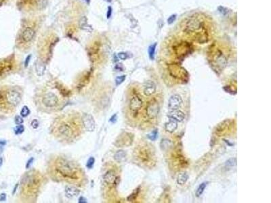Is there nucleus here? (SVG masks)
I'll return each mask as SVG.
<instances>
[{
    "instance_id": "obj_1",
    "label": "nucleus",
    "mask_w": 271,
    "mask_h": 203,
    "mask_svg": "<svg viewBox=\"0 0 271 203\" xmlns=\"http://www.w3.org/2000/svg\"><path fill=\"white\" fill-rule=\"evenodd\" d=\"M81 116L71 111L57 117L52 124L51 132L57 140L67 143L73 142L83 133Z\"/></svg>"
},
{
    "instance_id": "obj_2",
    "label": "nucleus",
    "mask_w": 271,
    "mask_h": 203,
    "mask_svg": "<svg viewBox=\"0 0 271 203\" xmlns=\"http://www.w3.org/2000/svg\"><path fill=\"white\" fill-rule=\"evenodd\" d=\"M49 173L53 179L75 186H81L85 179L81 166L73 161L63 157L54 158L49 164Z\"/></svg>"
},
{
    "instance_id": "obj_3",
    "label": "nucleus",
    "mask_w": 271,
    "mask_h": 203,
    "mask_svg": "<svg viewBox=\"0 0 271 203\" xmlns=\"http://www.w3.org/2000/svg\"><path fill=\"white\" fill-rule=\"evenodd\" d=\"M183 33L199 43L208 42L211 37V23L205 16L196 13L184 19L181 23Z\"/></svg>"
},
{
    "instance_id": "obj_4",
    "label": "nucleus",
    "mask_w": 271,
    "mask_h": 203,
    "mask_svg": "<svg viewBox=\"0 0 271 203\" xmlns=\"http://www.w3.org/2000/svg\"><path fill=\"white\" fill-rule=\"evenodd\" d=\"M43 175L35 169L24 173L20 182V194L25 199H33L39 193L43 184Z\"/></svg>"
},
{
    "instance_id": "obj_5",
    "label": "nucleus",
    "mask_w": 271,
    "mask_h": 203,
    "mask_svg": "<svg viewBox=\"0 0 271 203\" xmlns=\"http://www.w3.org/2000/svg\"><path fill=\"white\" fill-rule=\"evenodd\" d=\"M22 96L17 89L10 87L0 88V110L12 112L19 106Z\"/></svg>"
},
{
    "instance_id": "obj_6",
    "label": "nucleus",
    "mask_w": 271,
    "mask_h": 203,
    "mask_svg": "<svg viewBox=\"0 0 271 203\" xmlns=\"http://www.w3.org/2000/svg\"><path fill=\"white\" fill-rule=\"evenodd\" d=\"M210 52L209 56L210 57L211 64L216 70L222 71L226 67L228 63V58L225 54L222 45L218 43H214L209 48Z\"/></svg>"
},
{
    "instance_id": "obj_7",
    "label": "nucleus",
    "mask_w": 271,
    "mask_h": 203,
    "mask_svg": "<svg viewBox=\"0 0 271 203\" xmlns=\"http://www.w3.org/2000/svg\"><path fill=\"white\" fill-rule=\"evenodd\" d=\"M135 157L140 162L144 165H151L154 162L155 154L152 148L147 144H140L134 151Z\"/></svg>"
},
{
    "instance_id": "obj_8",
    "label": "nucleus",
    "mask_w": 271,
    "mask_h": 203,
    "mask_svg": "<svg viewBox=\"0 0 271 203\" xmlns=\"http://www.w3.org/2000/svg\"><path fill=\"white\" fill-rule=\"evenodd\" d=\"M40 103L47 109H56L61 104V100L59 96L55 92L43 91L40 95Z\"/></svg>"
},
{
    "instance_id": "obj_9",
    "label": "nucleus",
    "mask_w": 271,
    "mask_h": 203,
    "mask_svg": "<svg viewBox=\"0 0 271 203\" xmlns=\"http://www.w3.org/2000/svg\"><path fill=\"white\" fill-rule=\"evenodd\" d=\"M143 106V101L142 98L137 94H133L129 100V108L133 117L136 116Z\"/></svg>"
},
{
    "instance_id": "obj_10",
    "label": "nucleus",
    "mask_w": 271,
    "mask_h": 203,
    "mask_svg": "<svg viewBox=\"0 0 271 203\" xmlns=\"http://www.w3.org/2000/svg\"><path fill=\"white\" fill-rule=\"evenodd\" d=\"M160 112V105L158 102L153 99L148 103L146 107V114L149 119H153L157 117Z\"/></svg>"
},
{
    "instance_id": "obj_11",
    "label": "nucleus",
    "mask_w": 271,
    "mask_h": 203,
    "mask_svg": "<svg viewBox=\"0 0 271 203\" xmlns=\"http://www.w3.org/2000/svg\"><path fill=\"white\" fill-rule=\"evenodd\" d=\"M83 127L88 132H93L96 128V122L92 114L84 113L81 116Z\"/></svg>"
},
{
    "instance_id": "obj_12",
    "label": "nucleus",
    "mask_w": 271,
    "mask_h": 203,
    "mask_svg": "<svg viewBox=\"0 0 271 203\" xmlns=\"http://www.w3.org/2000/svg\"><path fill=\"white\" fill-rule=\"evenodd\" d=\"M14 60L11 58L0 60V77L8 75L13 70Z\"/></svg>"
},
{
    "instance_id": "obj_13",
    "label": "nucleus",
    "mask_w": 271,
    "mask_h": 203,
    "mask_svg": "<svg viewBox=\"0 0 271 203\" xmlns=\"http://www.w3.org/2000/svg\"><path fill=\"white\" fill-rule=\"evenodd\" d=\"M182 99L178 94H173L169 97L168 101V108L172 110H178L182 104Z\"/></svg>"
},
{
    "instance_id": "obj_14",
    "label": "nucleus",
    "mask_w": 271,
    "mask_h": 203,
    "mask_svg": "<svg viewBox=\"0 0 271 203\" xmlns=\"http://www.w3.org/2000/svg\"><path fill=\"white\" fill-rule=\"evenodd\" d=\"M104 182L108 186H114L117 184V176L113 170H108L103 176Z\"/></svg>"
},
{
    "instance_id": "obj_15",
    "label": "nucleus",
    "mask_w": 271,
    "mask_h": 203,
    "mask_svg": "<svg viewBox=\"0 0 271 203\" xmlns=\"http://www.w3.org/2000/svg\"><path fill=\"white\" fill-rule=\"evenodd\" d=\"M35 35V31L32 27L24 28L20 34V39L24 43H28L33 40Z\"/></svg>"
},
{
    "instance_id": "obj_16",
    "label": "nucleus",
    "mask_w": 271,
    "mask_h": 203,
    "mask_svg": "<svg viewBox=\"0 0 271 203\" xmlns=\"http://www.w3.org/2000/svg\"><path fill=\"white\" fill-rule=\"evenodd\" d=\"M100 43L96 41L93 45L90 46V48L88 49V54L92 61L96 62L100 57V54H98L100 53Z\"/></svg>"
},
{
    "instance_id": "obj_17",
    "label": "nucleus",
    "mask_w": 271,
    "mask_h": 203,
    "mask_svg": "<svg viewBox=\"0 0 271 203\" xmlns=\"http://www.w3.org/2000/svg\"><path fill=\"white\" fill-rule=\"evenodd\" d=\"M168 117L169 119H173L177 122H182L184 121L185 118V114L181 110H173L171 112H169L168 114Z\"/></svg>"
},
{
    "instance_id": "obj_18",
    "label": "nucleus",
    "mask_w": 271,
    "mask_h": 203,
    "mask_svg": "<svg viewBox=\"0 0 271 203\" xmlns=\"http://www.w3.org/2000/svg\"><path fill=\"white\" fill-rule=\"evenodd\" d=\"M156 92V85L153 81H148L144 88V93L146 96H151Z\"/></svg>"
},
{
    "instance_id": "obj_19",
    "label": "nucleus",
    "mask_w": 271,
    "mask_h": 203,
    "mask_svg": "<svg viewBox=\"0 0 271 203\" xmlns=\"http://www.w3.org/2000/svg\"><path fill=\"white\" fill-rule=\"evenodd\" d=\"M64 192L66 197L69 198L77 197L79 193H80V191H79L77 188H76L74 186H71V185L65 187Z\"/></svg>"
},
{
    "instance_id": "obj_20",
    "label": "nucleus",
    "mask_w": 271,
    "mask_h": 203,
    "mask_svg": "<svg viewBox=\"0 0 271 203\" xmlns=\"http://www.w3.org/2000/svg\"><path fill=\"white\" fill-rule=\"evenodd\" d=\"M230 122L231 121L229 120V119H226V120L223 121L222 122L219 123L218 126L216 127V133L218 134H221L224 132H225L226 130L230 127Z\"/></svg>"
},
{
    "instance_id": "obj_21",
    "label": "nucleus",
    "mask_w": 271,
    "mask_h": 203,
    "mask_svg": "<svg viewBox=\"0 0 271 203\" xmlns=\"http://www.w3.org/2000/svg\"><path fill=\"white\" fill-rule=\"evenodd\" d=\"M46 70L45 63L42 59H37L35 62V71L38 76H42Z\"/></svg>"
},
{
    "instance_id": "obj_22",
    "label": "nucleus",
    "mask_w": 271,
    "mask_h": 203,
    "mask_svg": "<svg viewBox=\"0 0 271 203\" xmlns=\"http://www.w3.org/2000/svg\"><path fill=\"white\" fill-rule=\"evenodd\" d=\"M20 2L23 6H35L41 8L42 5L46 3V0H20Z\"/></svg>"
},
{
    "instance_id": "obj_23",
    "label": "nucleus",
    "mask_w": 271,
    "mask_h": 203,
    "mask_svg": "<svg viewBox=\"0 0 271 203\" xmlns=\"http://www.w3.org/2000/svg\"><path fill=\"white\" fill-rule=\"evenodd\" d=\"M178 122L173 120V119H170V120L165 123V129L168 133H173L178 128Z\"/></svg>"
},
{
    "instance_id": "obj_24",
    "label": "nucleus",
    "mask_w": 271,
    "mask_h": 203,
    "mask_svg": "<svg viewBox=\"0 0 271 203\" xmlns=\"http://www.w3.org/2000/svg\"><path fill=\"white\" fill-rule=\"evenodd\" d=\"M79 27H80L81 29L84 30L85 31L91 32L92 31V27L88 24V19H87V18L85 16L82 17L80 21H79Z\"/></svg>"
},
{
    "instance_id": "obj_25",
    "label": "nucleus",
    "mask_w": 271,
    "mask_h": 203,
    "mask_svg": "<svg viewBox=\"0 0 271 203\" xmlns=\"http://www.w3.org/2000/svg\"><path fill=\"white\" fill-rule=\"evenodd\" d=\"M188 179H189L188 173L186 172H182L179 173L178 177H177V183L180 186H182L186 183Z\"/></svg>"
},
{
    "instance_id": "obj_26",
    "label": "nucleus",
    "mask_w": 271,
    "mask_h": 203,
    "mask_svg": "<svg viewBox=\"0 0 271 203\" xmlns=\"http://www.w3.org/2000/svg\"><path fill=\"white\" fill-rule=\"evenodd\" d=\"M126 158V153L124 150H119L114 155V159L118 162H121Z\"/></svg>"
},
{
    "instance_id": "obj_27",
    "label": "nucleus",
    "mask_w": 271,
    "mask_h": 203,
    "mask_svg": "<svg viewBox=\"0 0 271 203\" xmlns=\"http://www.w3.org/2000/svg\"><path fill=\"white\" fill-rule=\"evenodd\" d=\"M208 184V182H203L199 185V186L198 187L197 190L196 191V195H197V197H201L202 194L203 193V192L205 189V188L207 187Z\"/></svg>"
},
{
    "instance_id": "obj_28",
    "label": "nucleus",
    "mask_w": 271,
    "mask_h": 203,
    "mask_svg": "<svg viewBox=\"0 0 271 203\" xmlns=\"http://www.w3.org/2000/svg\"><path fill=\"white\" fill-rule=\"evenodd\" d=\"M157 47V43H155L153 45H151L149 48V56L151 60H153L155 58V49Z\"/></svg>"
},
{
    "instance_id": "obj_29",
    "label": "nucleus",
    "mask_w": 271,
    "mask_h": 203,
    "mask_svg": "<svg viewBox=\"0 0 271 203\" xmlns=\"http://www.w3.org/2000/svg\"><path fill=\"white\" fill-rule=\"evenodd\" d=\"M157 137H158V130L157 129H155L154 131H153L151 133H149L147 135L148 138H149L151 141L156 140Z\"/></svg>"
},
{
    "instance_id": "obj_30",
    "label": "nucleus",
    "mask_w": 271,
    "mask_h": 203,
    "mask_svg": "<svg viewBox=\"0 0 271 203\" xmlns=\"http://www.w3.org/2000/svg\"><path fill=\"white\" fill-rule=\"evenodd\" d=\"M237 165V159L235 158H231L230 159L228 160L226 163L225 165L226 167H233V166H235Z\"/></svg>"
},
{
    "instance_id": "obj_31",
    "label": "nucleus",
    "mask_w": 271,
    "mask_h": 203,
    "mask_svg": "<svg viewBox=\"0 0 271 203\" xmlns=\"http://www.w3.org/2000/svg\"><path fill=\"white\" fill-rule=\"evenodd\" d=\"M30 112H31V111H30V110H29V108H28V106H24L23 107V108H22V110H21L20 114H21L22 117H27V116L29 115Z\"/></svg>"
},
{
    "instance_id": "obj_32",
    "label": "nucleus",
    "mask_w": 271,
    "mask_h": 203,
    "mask_svg": "<svg viewBox=\"0 0 271 203\" xmlns=\"http://www.w3.org/2000/svg\"><path fill=\"white\" fill-rule=\"evenodd\" d=\"M24 131V126L22 125H19L14 128V133H15L16 135H19V134L23 133Z\"/></svg>"
},
{
    "instance_id": "obj_33",
    "label": "nucleus",
    "mask_w": 271,
    "mask_h": 203,
    "mask_svg": "<svg viewBox=\"0 0 271 203\" xmlns=\"http://www.w3.org/2000/svg\"><path fill=\"white\" fill-rule=\"evenodd\" d=\"M139 191H140V190H139V188H137V189L133 192V193H132L131 195L129 196V197L128 198V201H133L136 199V197L137 196H138V193H139Z\"/></svg>"
},
{
    "instance_id": "obj_34",
    "label": "nucleus",
    "mask_w": 271,
    "mask_h": 203,
    "mask_svg": "<svg viewBox=\"0 0 271 203\" xmlns=\"http://www.w3.org/2000/svg\"><path fill=\"white\" fill-rule=\"evenodd\" d=\"M125 78H126L125 75L119 76V77H117L116 79H115V84H116V85H121V83L125 81Z\"/></svg>"
},
{
    "instance_id": "obj_35",
    "label": "nucleus",
    "mask_w": 271,
    "mask_h": 203,
    "mask_svg": "<svg viewBox=\"0 0 271 203\" xmlns=\"http://www.w3.org/2000/svg\"><path fill=\"white\" fill-rule=\"evenodd\" d=\"M94 162H95V158L92 157H90L88 159V162H87V167L89 169L92 168V166H94Z\"/></svg>"
},
{
    "instance_id": "obj_36",
    "label": "nucleus",
    "mask_w": 271,
    "mask_h": 203,
    "mask_svg": "<svg viewBox=\"0 0 271 203\" xmlns=\"http://www.w3.org/2000/svg\"><path fill=\"white\" fill-rule=\"evenodd\" d=\"M39 121L37 120V119H33V120L32 121V122H31V126H32V127L33 128V129H37L38 127H39Z\"/></svg>"
},
{
    "instance_id": "obj_37",
    "label": "nucleus",
    "mask_w": 271,
    "mask_h": 203,
    "mask_svg": "<svg viewBox=\"0 0 271 203\" xmlns=\"http://www.w3.org/2000/svg\"><path fill=\"white\" fill-rule=\"evenodd\" d=\"M118 56H119V58H120V59L122 60H126V59L128 58V55H127V54L125 53V52H120V53H119Z\"/></svg>"
},
{
    "instance_id": "obj_38",
    "label": "nucleus",
    "mask_w": 271,
    "mask_h": 203,
    "mask_svg": "<svg viewBox=\"0 0 271 203\" xmlns=\"http://www.w3.org/2000/svg\"><path fill=\"white\" fill-rule=\"evenodd\" d=\"M15 123L16 125H22L23 123V119H22L20 116H16L15 117Z\"/></svg>"
},
{
    "instance_id": "obj_39",
    "label": "nucleus",
    "mask_w": 271,
    "mask_h": 203,
    "mask_svg": "<svg viewBox=\"0 0 271 203\" xmlns=\"http://www.w3.org/2000/svg\"><path fill=\"white\" fill-rule=\"evenodd\" d=\"M31 55H28L27 58H26V59H25V61H24V67H27L28 66V64H29V63H30V61H31Z\"/></svg>"
},
{
    "instance_id": "obj_40",
    "label": "nucleus",
    "mask_w": 271,
    "mask_h": 203,
    "mask_svg": "<svg viewBox=\"0 0 271 203\" xmlns=\"http://www.w3.org/2000/svg\"><path fill=\"white\" fill-rule=\"evenodd\" d=\"M112 11H113V10H112L111 7H110V6L108 7V10H107V18L108 19H110L111 15H112Z\"/></svg>"
},
{
    "instance_id": "obj_41",
    "label": "nucleus",
    "mask_w": 271,
    "mask_h": 203,
    "mask_svg": "<svg viewBox=\"0 0 271 203\" xmlns=\"http://www.w3.org/2000/svg\"><path fill=\"white\" fill-rule=\"evenodd\" d=\"M224 89H225V91L227 92L228 93H230L233 94V89H231V88H230V86H226V87H225V88H224Z\"/></svg>"
},
{
    "instance_id": "obj_42",
    "label": "nucleus",
    "mask_w": 271,
    "mask_h": 203,
    "mask_svg": "<svg viewBox=\"0 0 271 203\" xmlns=\"http://www.w3.org/2000/svg\"><path fill=\"white\" fill-rule=\"evenodd\" d=\"M6 199V194L3 193V194H0V201H1V202L2 201H5Z\"/></svg>"
},
{
    "instance_id": "obj_43",
    "label": "nucleus",
    "mask_w": 271,
    "mask_h": 203,
    "mask_svg": "<svg viewBox=\"0 0 271 203\" xmlns=\"http://www.w3.org/2000/svg\"><path fill=\"white\" fill-rule=\"evenodd\" d=\"M175 19H176V16L175 15H173V16H170L168 19V23H169V24H171L172 22H173V20H175Z\"/></svg>"
},
{
    "instance_id": "obj_44",
    "label": "nucleus",
    "mask_w": 271,
    "mask_h": 203,
    "mask_svg": "<svg viewBox=\"0 0 271 203\" xmlns=\"http://www.w3.org/2000/svg\"><path fill=\"white\" fill-rule=\"evenodd\" d=\"M33 158H31V159H29V160H28V162H27V168L28 169V168H29L30 166H31V164H32V162H33Z\"/></svg>"
},
{
    "instance_id": "obj_45",
    "label": "nucleus",
    "mask_w": 271,
    "mask_h": 203,
    "mask_svg": "<svg viewBox=\"0 0 271 203\" xmlns=\"http://www.w3.org/2000/svg\"><path fill=\"white\" fill-rule=\"evenodd\" d=\"M111 121H112V122H115L117 121V114H115V115H113V117H111V120H110Z\"/></svg>"
},
{
    "instance_id": "obj_46",
    "label": "nucleus",
    "mask_w": 271,
    "mask_h": 203,
    "mask_svg": "<svg viewBox=\"0 0 271 203\" xmlns=\"http://www.w3.org/2000/svg\"><path fill=\"white\" fill-rule=\"evenodd\" d=\"M86 202V201H85V199L84 197H81L79 198V202Z\"/></svg>"
},
{
    "instance_id": "obj_47",
    "label": "nucleus",
    "mask_w": 271,
    "mask_h": 203,
    "mask_svg": "<svg viewBox=\"0 0 271 203\" xmlns=\"http://www.w3.org/2000/svg\"><path fill=\"white\" fill-rule=\"evenodd\" d=\"M2 163H3V158L2 157H0V166L2 165Z\"/></svg>"
},
{
    "instance_id": "obj_48",
    "label": "nucleus",
    "mask_w": 271,
    "mask_h": 203,
    "mask_svg": "<svg viewBox=\"0 0 271 203\" xmlns=\"http://www.w3.org/2000/svg\"><path fill=\"white\" fill-rule=\"evenodd\" d=\"M84 1L86 2L87 3H88V4H89V3H90V0H84Z\"/></svg>"
},
{
    "instance_id": "obj_49",
    "label": "nucleus",
    "mask_w": 271,
    "mask_h": 203,
    "mask_svg": "<svg viewBox=\"0 0 271 203\" xmlns=\"http://www.w3.org/2000/svg\"><path fill=\"white\" fill-rule=\"evenodd\" d=\"M104 1H106V2H108V3H111L112 2V0H104Z\"/></svg>"
}]
</instances>
